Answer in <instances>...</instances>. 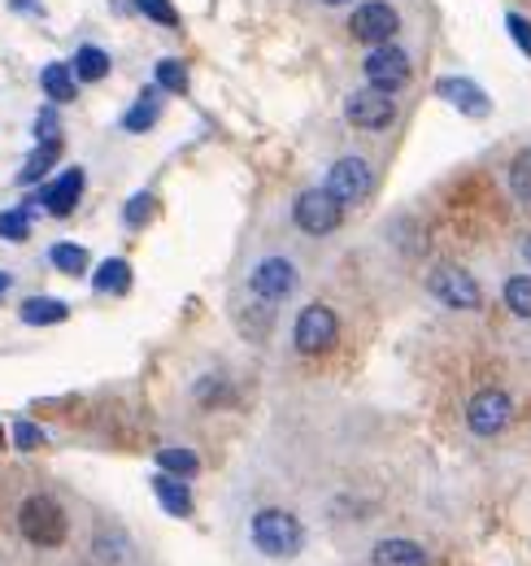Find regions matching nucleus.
<instances>
[{"mask_svg": "<svg viewBox=\"0 0 531 566\" xmlns=\"http://www.w3.org/2000/svg\"><path fill=\"white\" fill-rule=\"evenodd\" d=\"M249 545L253 554H262L266 563H292L305 554V523L292 510L262 505L249 518Z\"/></svg>", "mask_w": 531, "mask_h": 566, "instance_id": "1", "label": "nucleus"}, {"mask_svg": "<svg viewBox=\"0 0 531 566\" xmlns=\"http://www.w3.org/2000/svg\"><path fill=\"white\" fill-rule=\"evenodd\" d=\"M18 536L35 549H62L70 536V518L53 493H27L18 505Z\"/></svg>", "mask_w": 531, "mask_h": 566, "instance_id": "2", "label": "nucleus"}, {"mask_svg": "<svg viewBox=\"0 0 531 566\" xmlns=\"http://www.w3.org/2000/svg\"><path fill=\"white\" fill-rule=\"evenodd\" d=\"M244 287L266 301V305H279V301H288L296 287H301V266L292 262V258H283V253H270V258H258L253 266H249V275H244Z\"/></svg>", "mask_w": 531, "mask_h": 566, "instance_id": "3", "label": "nucleus"}, {"mask_svg": "<svg viewBox=\"0 0 531 566\" xmlns=\"http://www.w3.org/2000/svg\"><path fill=\"white\" fill-rule=\"evenodd\" d=\"M335 336H340V318H335L332 305H305L292 323V349L301 357L332 354Z\"/></svg>", "mask_w": 531, "mask_h": 566, "instance_id": "4", "label": "nucleus"}, {"mask_svg": "<svg viewBox=\"0 0 531 566\" xmlns=\"http://www.w3.org/2000/svg\"><path fill=\"white\" fill-rule=\"evenodd\" d=\"M292 222H296V231L323 240V235H332V231L344 227V206L335 201L327 188H305L292 201Z\"/></svg>", "mask_w": 531, "mask_h": 566, "instance_id": "5", "label": "nucleus"}, {"mask_svg": "<svg viewBox=\"0 0 531 566\" xmlns=\"http://www.w3.org/2000/svg\"><path fill=\"white\" fill-rule=\"evenodd\" d=\"M323 188L332 192L344 210H353V206H362L375 192V166L366 157H340V161H332Z\"/></svg>", "mask_w": 531, "mask_h": 566, "instance_id": "6", "label": "nucleus"}, {"mask_svg": "<svg viewBox=\"0 0 531 566\" xmlns=\"http://www.w3.org/2000/svg\"><path fill=\"white\" fill-rule=\"evenodd\" d=\"M362 74H366V87L397 96L400 87H409V78H414V62H409V53L397 49V44H379V49L366 53Z\"/></svg>", "mask_w": 531, "mask_h": 566, "instance_id": "7", "label": "nucleus"}, {"mask_svg": "<svg viewBox=\"0 0 531 566\" xmlns=\"http://www.w3.org/2000/svg\"><path fill=\"white\" fill-rule=\"evenodd\" d=\"M514 419V401H510V392H501V388H483V392H475L470 401H466V427H470V436H479V440H492V436H501L506 427Z\"/></svg>", "mask_w": 531, "mask_h": 566, "instance_id": "8", "label": "nucleus"}, {"mask_svg": "<svg viewBox=\"0 0 531 566\" xmlns=\"http://www.w3.org/2000/svg\"><path fill=\"white\" fill-rule=\"evenodd\" d=\"M397 31H400V13L388 0H366V4H357L353 18H348V35H353L357 44H371V49L393 44Z\"/></svg>", "mask_w": 531, "mask_h": 566, "instance_id": "9", "label": "nucleus"}, {"mask_svg": "<svg viewBox=\"0 0 531 566\" xmlns=\"http://www.w3.org/2000/svg\"><path fill=\"white\" fill-rule=\"evenodd\" d=\"M427 292H431L440 305H449V310H479V301H483L475 275H470L466 266H458V262H440V266L427 275Z\"/></svg>", "mask_w": 531, "mask_h": 566, "instance_id": "10", "label": "nucleus"}, {"mask_svg": "<svg viewBox=\"0 0 531 566\" xmlns=\"http://www.w3.org/2000/svg\"><path fill=\"white\" fill-rule=\"evenodd\" d=\"M344 118H348V127H357V132H384V127L397 123V101H393L388 92L362 87V92H353V96L344 101Z\"/></svg>", "mask_w": 531, "mask_h": 566, "instance_id": "11", "label": "nucleus"}, {"mask_svg": "<svg viewBox=\"0 0 531 566\" xmlns=\"http://www.w3.org/2000/svg\"><path fill=\"white\" fill-rule=\"evenodd\" d=\"M436 96H440V101H449L454 109L470 114V118H488V114H492V101H488V92H483L475 78H462V74H449V78H440V83H436Z\"/></svg>", "mask_w": 531, "mask_h": 566, "instance_id": "12", "label": "nucleus"}, {"mask_svg": "<svg viewBox=\"0 0 531 566\" xmlns=\"http://www.w3.org/2000/svg\"><path fill=\"white\" fill-rule=\"evenodd\" d=\"M83 170L79 166H70L62 175H53L49 184H44V192H40V206L53 213V218H70V213L79 210V197H83Z\"/></svg>", "mask_w": 531, "mask_h": 566, "instance_id": "13", "label": "nucleus"}, {"mask_svg": "<svg viewBox=\"0 0 531 566\" xmlns=\"http://www.w3.org/2000/svg\"><path fill=\"white\" fill-rule=\"evenodd\" d=\"M371 566H431V554L418 545V541H405V536H388L371 549Z\"/></svg>", "mask_w": 531, "mask_h": 566, "instance_id": "14", "label": "nucleus"}, {"mask_svg": "<svg viewBox=\"0 0 531 566\" xmlns=\"http://www.w3.org/2000/svg\"><path fill=\"white\" fill-rule=\"evenodd\" d=\"M153 493H157V501H162L166 514H175V518H188V514H192V493H188L184 480L157 471V475H153Z\"/></svg>", "mask_w": 531, "mask_h": 566, "instance_id": "15", "label": "nucleus"}, {"mask_svg": "<svg viewBox=\"0 0 531 566\" xmlns=\"http://www.w3.org/2000/svg\"><path fill=\"white\" fill-rule=\"evenodd\" d=\"M157 92H162L157 83H153L148 92H139V101L123 114V132L144 136V132H153V127H157V118H162V101H157Z\"/></svg>", "mask_w": 531, "mask_h": 566, "instance_id": "16", "label": "nucleus"}, {"mask_svg": "<svg viewBox=\"0 0 531 566\" xmlns=\"http://www.w3.org/2000/svg\"><path fill=\"white\" fill-rule=\"evenodd\" d=\"M70 71H74V78H79V83H101V78H110L114 62H110V53H105L101 44H83V49L74 53Z\"/></svg>", "mask_w": 531, "mask_h": 566, "instance_id": "17", "label": "nucleus"}, {"mask_svg": "<svg viewBox=\"0 0 531 566\" xmlns=\"http://www.w3.org/2000/svg\"><path fill=\"white\" fill-rule=\"evenodd\" d=\"M66 301H53V296H27L18 310V318L27 327H53V323H66Z\"/></svg>", "mask_w": 531, "mask_h": 566, "instance_id": "18", "label": "nucleus"}, {"mask_svg": "<svg viewBox=\"0 0 531 566\" xmlns=\"http://www.w3.org/2000/svg\"><path fill=\"white\" fill-rule=\"evenodd\" d=\"M40 87H44V96H49L53 105H70V101L79 96V78H74V71L62 66V62H53V66L40 71Z\"/></svg>", "mask_w": 531, "mask_h": 566, "instance_id": "19", "label": "nucleus"}, {"mask_svg": "<svg viewBox=\"0 0 531 566\" xmlns=\"http://www.w3.org/2000/svg\"><path fill=\"white\" fill-rule=\"evenodd\" d=\"M58 157H62L58 140H40V148H35V153L22 161V170H18V184H44V179L53 175Z\"/></svg>", "mask_w": 531, "mask_h": 566, "instance_id": "20", "label": "nucleus"}, {"mask_svg": "<svg viewBox=\"0 0 531 566\" xmlns=\"http://www.w3.org/2000/svg\"><path fill=\"white\" fill-rule=\"evenodd\" d=\"M127 283H132V266H127L123 258H105V262L92 271V287H96V292H105V296L127 292Z\"/></svg>", "mask_w": 531, "mask_h": 566, "instance_id": "21", "label": "nucleus"}, {"mask_svg": "<svg viewBox=\"0 0 531 566\" xmlns=\"http://www.w3.org/2000/svg\"><path fill=\"white\" fill-rule=\"evenodd\" d=\"M157 471H166L175 480H192L200 471V458L192 449H157Z\"/></svg>", "mask_w": 531, "mask_h": 566, "instance_id": "22", "label": "nucleus"}, {"mask_svg": "<svg viewBox=\"0 0 531 566\" xmlns=\"http://www.w3.org/2000/svg\"><path fill=\"white\" fill-rule=\"evenodd\" d=\"M49 266H53V271H62V275H83V271H87V249L62 240V244H53V249H49Z\"/></svg>", "mask_w": 531, "mask_h": 566, "instance_id": "23", "label": "nucleus"}, {"mask_svg": "<svg viewBox=\"0 0 531 566\" xmlns=\"http://www.w3.org/2000/svg\"><path fill=\"white\" fill-rule=\"evenodd\" d=\"M96 563L101 566L127 563V536H123L118 527H101V532H96Z\"/></svg>", "mask_w": 531, "mask_h": 566, "instance_id": "24", "label": "nucleus"}, {"mask_svg": "<svg viewBox=\"0 0 531 566\" xmlns=\"http://www.w3.org/2000/svg\"><path fill=\"white\" fill-rule=\"evenodd\" d=\"M501 301L514 318H531V275H510L501 287Z\"/></svg>", "mask_w": 531, "mask_h": 566, "instance_id": "25", "label": "nucleus"}, {"mask_svg": "<svg viewBox=\"0 0 531 566\" xmlns=\"http://www.w3.org/2000/svg\"><path fill=\"white\" fill-rule=\"evenodd\" d=\"M506 179H510V192H514L523 206H531V148H519V153H514Z\"/></svg>", "mask_w": 531, "mask_h": 566, "instance_id": "26", "label": "nucleus"}, {"mask_svg": "<svg viewBox=\"0 0 531 566\" xmlns=\"http://www.w3.org/2000/svg\"><path fill=\"white\" fill-rule=\"evenodd\" d=\"M153 83H157L162 92H188V66L175 62V57H162V62L153 66Z\"/></svg>", "mask_w": 531, "mask_h": 566, "instance_id": "27", "label": "nucleus"}, {"mask_svg": "<svg viewBox=\"0 0 531 566\" xmlns=\"http://www.w3.org/2000/svg\"><path fill=\"white\" fill-rule=\"evenodd\" d=\"M27 235H31V218H27V210H0V240L22 244Z\"/></svg>", "mask_w": 531, "mask_h": 566, "instance_id": "28", "label": "nucleus"}, {"mask_svg": "<svg viewBox=\"0 0 531 566\" xmlns=\"http://www.w3.org/2000/svg\"><path fill=\"white\" fill-rule=\"evenodd\" d=\"M132 4L148 22H157V27H179V9L170 0H132Z\"/></svg>", "mask_w": 531, "mask_h": 566, "instance_id": "29", "label": "nucleus"}, {"mask_svg": "<svg viewBox=\"0 0 531 566\" xmlns=\"http://www.w3.org/2000/svg\"><path fill=\"white\" fill-rule=\"evenodd\" d=\"M153 213H157V197H153V192H135L132 201L123 206V218H127V227H144Z\"/></svg>", "mask_w": 531, "mask_h": 566, "instance_id": "30", "label": "nucleus"}, {"mask_svg": "<svg viewBox=\"0 0 531 566\" xmlns=\"http://www.w3.org/2000/svg\"><path fill=\"white\" fill-rule=\"evenodd\" d=\"M227 392H231V384H227L222 375H205V379L197 384L200 406H222V401H227Z\"/></svg>", "mask_w": 531, "mask_h": 566, "instance_id": "31", "label": "nucleus"}, {"mask_svg": "<svg viewBox=\"0 0 531 566\" xmlns=\"http://www.w3.org/2000/svg\"><path fill=\"white\" fill-rule=\"evenodd\" d=\"M506 31H510V40L519 44V53L531 57V22L523 13H506Z\"/></svg>", "mask_w": 531, "mask_h": 566, "instance_id": "32", "label": "nucleus"}, {"mask_svg": "<svg viewBox=\"0 0 531 566\" xmlns=\"http://www.w3.org/2000/svg\"><path fill=\"white\" fill-rule=\"evenodd\" d=\"M35 136H40V140H58V136H62V118H58L53 105L40 109V118H35Z\"/></svg>", "mask_w": 531, "mask_h": 566, "instance_id": "33", "label": "nucleus"}, {"mask_svg": "<svg viewBox=\"0 0 531 566\" xmlns=\"http://www.w3.org/2000/svg\"><path fill=\"white\" fill-rule=\"evenodd\" d=\"M13 444H18V449H40V444H44V431L35 423H18L13 427Z\"/></svg>", "mask_w": 531, "mask_h": 566, "instance_id": "34", "label": "nucleus"}, {"mask_svg": "<svg viewBox=\"0 0 531 566\" xmlns=\"http://www.w3.org/2000/svg\"><path fill=\"white\" fill-rule=\"evenodd\" d=\"M13 13H40V0H9Z\"/></svg>", "mask_w": 531, "mask_h": 566, "instance_id": "35", "label": "nucleus"}, {"mask_svg": "<svg viewBox=\"0 0 531 566\" xmlns=\"http://www.w3.org/2000/svg\"><path fill=\"white\" fill-rule=\"evenodd\" d=\"M523 258L531 262V235H523Z\"/></svg>", "mask_w": 531, "mask_h": 566, "instance_id": "36", "label": "nucleus"}, {"mask_svg": "<svg viewBox=\"0 0 531 566\" xmlns=\"http://www.w3.org/2000/svg\"><path fill=\"white\" fill-rule=\"evenodd\" d=\"M4 287H9V275H4V271H0V292H4Z\"/></svg>", "mask_w": 531, "mask_h": 566, "instance_id": "37", "label": "nucleus"}, {"mask_svg": "<svg viewBox=\"0 0 531 566\" xmlns=\"http://www.w3.org/2000/svg\"><path fill=\"white\" fill-rule=\"evenodd\" d=\"M319 4H348V0H319Z\"/></svg>", "mask_w": 531, "mask_h": 566, "instance_id": "38", "label": "nucleus"}]
</instances>
